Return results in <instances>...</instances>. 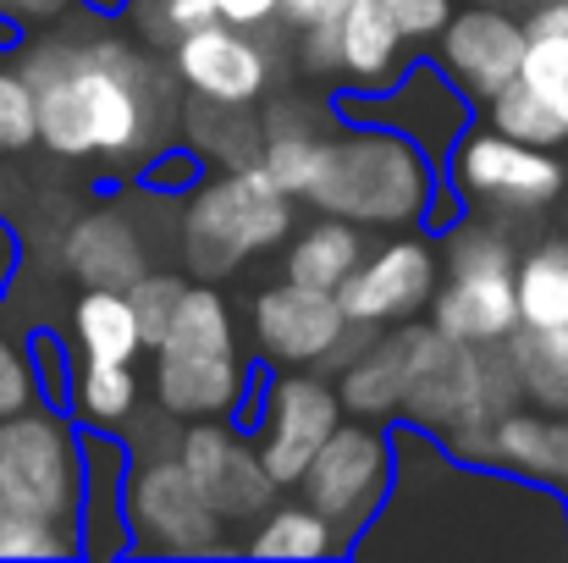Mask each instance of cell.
Listing matches in <instances>:
<instances>
[{
	"mask_svg": "<svg viewBox=\"0 0 568 563\" xmlns=\"http://www.w3.org/2000/svg\"><path fill=\"white\" fill-rule=\"evenodd\" d=\"M11 61L33 94V144L50 155L139 172L155 150L178 144L183 89L172 61L133 28H116L111 11L78 6L55 28L28 33Z\"/></svg>",
	"mask_w": 568,
	"mask_h": 563,
	"instance_id": "obj_1",
	"label": "cell"
},
{
	"mask_svg": "<svg viewBox=\"0 0 568 563\" xmlns=\"http://www.w3.org/2000/svg\"><path fill=\"white\" fill-rule=\"evenodd\" d=\"M122 531L139 559H221L237 553L232 525L199 497L178 453L128 459L122 475Z\"/></svg>",
	"mask_w": 568,
	"mask_h": 563,
	"instance_id": "obj_6",
	"label": "cell"
},
{
	"mask_svg": "<svg viewBox=\"0 0 568 563\" xmlns=\"http://www.w3.org/2000/svg\"><path fill=\"white\" fill-rule=\"evenodd\" d=\"M78 481H83L78 425L55 403H28L17 414H0V509L72 525Z\"/></svg>",
	"mask_w": 568,
	"mask_h": 563,
	"instance_id": "obj_9",
	"label": "cell"
},
{
	"mask_svg": "<svg viewBox=\"0 0 568 563\" xmlns=\"http://www.w3.org/2000/svg\"><path fill=\"white\" fill-rule=\"evenodd\" d=\"M436 188H442V167L425 150H414L403 133L337 117L298 204L321 215H343L365 232H403L425 221Z\"/></svg>",
	"mask_w": 568,
	"mask_h": 563,
	"instance_id": "obj_2",
	"label": "cell"
},
{
	"mask_svg": "<svg viewBox=\"0 0 568 563\" xmlns=\"http://www.w3.org/2000/svg\"><path fill=\"white\" fill-rule=\"evenodd\" d=\"M337 536L343 553H354V542L381 520V503L392 492V431L386 420H359L343 414L332 425V436L315 448V459L304 464L298 486H293Z\"/></svg>",
	"mask_w": 568,
	"mask_h": 563,
	"instance_id": "obj_8",
	"label": "cell"
},
{
	"mask_svg": "<svg viewBox=\"0 0 568 563\" xmlns=\"http://www.w3.org/2000/svg\"><path fill=\"white\" fill-rule=\"evenodd\" d=\"M491 464L508 475H525L536 486H568V409H536L519 403L497 420L491 436Z\"/></svg>",
	"mask_w": 568,
	"mask_h": 563,
	"instance_id": "obj_21",
	"label": "cell"
},
{
	"mask_svg": "<svg viewBox=\"0 0 568 563\" xmlns=\"http://www.w3.org/2000/svg\"><path fill=\"white\" fill-rule=\"evenodd\" d=\"M260 139H265L260 105L204 100V94H183L178 105V144L199 167H248L260 161Z\"/></svg>",
	"mask_w": 568,
	"mask_h": 563,
	"instance_id": "obj_22",
	"label": "cell"
},
{
	"mask_svg": "<svg viewBox=\"0 0 568 563\" xmlns=\"http://www.w3.org/2000/svg\"><path fill=\"white\" fill-rule=\"evenodd\" d=\"M33 144V94L17 72V61L0 50V155H17Z\"/></svg>",
	"mask_w": 568,
	"mask_h": 563,
	"instance_id": "obj_32",
	"label": "cell"
},
{
	"mask_svg": "<svg viewBox=\"0 0 568 563\" xmlns=\"http://www.w3.org/2000/svg\"><path fill=\"white\" fill-rule=\"evenodd\" d=\"M72 349L78 360H111V365H133L144 354V332L122 288H83L72 299Z\"/></svg>",
	"mask_w": 568,
	"mask_h": 563,
	"instance_id": "obj_26",
	"label": "cell"
},
{
	"mask_svg": "<svg viewBox=\"0 0 568 563\" xmlns=\"http://www.w3.org/2000/svg\"><path fill=\"white\" fill-rule=\"evenodd\" d=\"M144 381L133 365H111V360H78V375L67 386V403L78 409V425L94 431H122L128 414L139 409Z\"/></svg>",
	"mask_w": 568,
	"mask_h": 563,
	"instance_id": "obj_29",
	"label": "cell"
},
{
	"mask_svg": "<svg viewBox=\"0 0 568 563\" xmlns=\"http://www.w3.org/2000/svg\"><path fill=\"white\" fill-rule=\"evenodd\" d=\"M61 265L78 288H133L155 265V238L139 215V199H111L83 210L61 238Z\"/></svg>",
	"mask_w": 568,
	"mask_h": 563,
	"instance_id": "obj_18",
	"label": "cell"
},
{
	"mask_svg": "<svg viewBox=\"0 0 568 563\" xmlns=\"http://www.w3.org/2000/svg\"><path fill=\"white\" fill-rule=\"evenodd\" d=\"M178 464L189 470L199 497L226 525H248L276 497V481L265 475V464L254 453V436L237 420H183Z\"/></svg>",
	"mask_w": 568,
	"mask_h": 563,
	"instance_id": "obj_14",
	"label": "cell"
},
{
	"mask_svg": "<svg viewBox=\"0 0 568 563\" xmlns=\"http://www.w3.org/2000/svg\"><path fill=\"white\" fill-rule=\"evenodd\" d=\"M122 436V448H128V459H155V453H178V436H183V420L172 414V409H133L128 414V425L116 431Z\"/></svg>",
	"mask_w": 568,
	"mask_h": 563,
	"instance_id": "obj_33",
	"label": "cell"
},
{
	"mask_svg": "<svg viewBox=\"0 0 568 563\" xmlns=\"http://www.w3.org/2000/svg\"><path fill=\"white\" fill-rule=\"evenodd\" d=\"M337 420H343L337 381L315 365H287V371H271V381L260 386L243 431L254 436V453L265 475L276 481V492H293L304 464L315 459V448L332 436Z\"/></svg>",
	"mask_w": 568,
	"mask_h": 563,
	"instance_id": "obj_10",
	"label": "cell"
},
{
	"mask_svg": "<svg viewBox=\"0 0 568 563\" xmlns=\"http://www.w3.org/2000/svg\"><path fill=\"white\" fill-rule=\"evenodd\" d=\"M337 6H343V0H276L287 33H293V28H310V22H321V17H332Z\"/></svg>",
	"mask_w": 568,
	"mask_h": 563,
	"instance_id": "obj_40",
	"label": "cell"
},
{
	"mask_svg": "<svg viewBox=\"0 0 568 563\" xmlns=\"http://www.w3.org/2000/svg\"><path fill=\"white\" fill-rule=\"evenodd\" d=\"M442 188L458 204H486L503 221H530V215H547L568 193V172L558 150L469 122L442 161Z\"/></svg>",
	"mask_w": 568,
	"mask_h": 563,
	"instance_id": "obj_7",
	"label": "cell"
},
{
	"mask_svg": "<svg viewBox=\"0 0 568 563\" xmlns=\"http://www.w3.org/2000/svg\"><path fill=\"white\" fill-rule=\"evenodd\" d=\"M22 39H28V33H22V28H17V22H6V17H0V50H6V56H11V50H17V44H22Z\"/></svg>",
	"mask_w": 568,
	"mask_h": 563,
	"instance_id": "obj_42",
	"label": "cell"
},
{
	"mask_svg": "<svg viewBox=\"0 0 568 563\" xmlns=\"http://www.w3.org/2000/svg\"><path fill=\"white\" fill-rule=\"evenodd\" d=\"M564 492H568V486H564ZM564 531H568V497H564Z\"/></svg>",
	"mask_w": 568,
	"mask_h": 563,
	"instance_id": "obj_45",
	"label": "cell"
},
{
	"mask_svg": "<svg viewBox=\"0 0 568 563\" xmlns=\"http://www.w3.org/2000/svg\"><path fill=\"white\" fill-rule=\"evenodd\" d=\"M514 304L519 326H564L568 321V238H541L514 260Z\"/></svg>",
	"mask_w": 568,
	"mask_h": 563,
	"instance_id": "obj_27",
	"label": "cell"
},
{
	"mask_svg": "<svg viewBox=\"0 0 568 563\" xmlns=\"http://www.w3.org/2000/svg\"><path fill=\"white\" fill-rule=\"evenodd\" d=\"M436 254H442V277L425 304V321L453 343H475V349L508 343V332L519 326V304H514L519 243H514L508 221L503 215H453L436 232Z\"/></svg>",
	"mask_w": 568,
	"mask_h": 563,
	"instance_id": "obj_5",
	"label": "cell"
},
{
	"mask_svg": "<svg viewBox=\"0 0 568 563\" xmlns=\"http://www.w3.org/2000/svg\"><path fill=\"white\" fill-rule=\"evenodd\" d=\"M442 332L430 321H397V326H381L376 338L332 375L337 381V403L343 414H359V420H397L414 375L425 371L436 354H442Z\"/></svg>",
	"mask_w": 568,
	"mask_h": 563,
	"instance_id": "obj_17",
	"label": "cell"
},
{
	"mask_svg": "<svg viewBox=\"0 0 568 563\" xmlns=\"http://www.w3.org/2000/svg\"><path fill=\"white\" fill-rule=\"evenodd\" d=\"M348 326L337 293H321V288H298V282H271L254 293L248 304V338H254V360L271 365V371H287V365H315L332 354L337 332Z\"/></svg>",
	"mask_w": 568,
	"mask_h": 563,
	"instance_id": "obj_16",
	"label": "cell"
},
{
	"mask_svg": "<svg viewBox=\"0 0 568 563\" xmlns=\"http://www.w3.org/2000/svg\"><path fill=\"white\" fill-rule=\"evenodd\" d=\"M508 360L519 371V386H525V403L536 409H568V321L564 326H514L508 332Z\"/></svg>",
	"mask_w": 568,
	"mask_h": 563,
	"instance_id": "obj_28",
	"label": "cell"
},
{
	"mask_svg": "<svg viewBox=\"0 0 568 563\" xmlns=\"http://www.w3.org/2000/svg\"><path fill=\"white\" fill-rule=\"evenodd\" d=\"M519 72H525V78H536V83L568 89V33H525Z\"/></svg>",
	"mask_w": 568,
	"mask_h": 563,
	"instance_id": "obj_36",
	"label": "cell"
},
{
	"mask_svg": "<svg viewBox=\"0 0 568 563\" xmlns=\"http://www.w3.org/2000/svg\"><path fill=\"white\" fill-rule=\"evenodd\" d=\"M83 448V481H78V559H116L128 553V531H122V475H128V448L116 431H78Z\"/></svg>",
	"mask_w": 568,
	"mask_h": 563,
	"instance_id": "obj_19",
	"label": "cell"
},
{
	"mask_svg": "<svg viewBox=\"0 0 568 563\" xmlns=\"http://www.w3.org/2000/svg\"><path fill=\"white\" fill-rule=\"evenodd\" d=\"M332 22H337V67H332V83H337L343 94H376V89H386V83L408 67V56H414V44L403 39V28H397V17L386 11V0H343Z\"/></svg>",
	"mask_w": 568,
	"mask_h": 563,
	"instance_id": "obj_20",
	"label": "cell"
},
{
	"mask_svg": "<svg viewBox=\"0 0 568 563\" xmlns=\"http://www.w3.org/2000/svg\"><path fill=\"white\" fill-rule=\"evenodd\" d=\"M0 559H78V531L61 520L0 509Z\"/></svg>",
	"mask_w": 568,
	"mask_h": 563,
	"instance_id": "obj_30",
	"label": "cell"
},
{
	"mask_svg": "<svg viewBox=\"0 0 568 563\" xmlns=\"http://www.w3.org/2000/svg\"><path fill=\"white\" fill-rule=\"evenodd\" d=\"M332 105H337L343 122H376V128L403 133V139H408L414 150H425L436 167H442L447 150L458 144V133L475 122V105L442 78L436 61H408L376 94H343V89H337Z\"/></svg>",
	"mask_w": 568,
	"mask_h": 563,
	"instance_id": "obj_11",
	"label": "cell"
},
{
	"mask_svg": "<svg viewBox=\"0 0 568 563\" xmlns=\"http://www.w3.org/2000/svg\"><path fill=\"white\" fill-rule=\"evenodd\" d=\"M28 403H39V381H33V365H28V349L0 332V414H17Z\"/></svg>",
	"mask_w": 568,
	"mask_h": 563,
	"instance_id": "obj_35",
	"label": "cell"
},
{
	"mask_svg": "<svg viewBox=\"0 0 568 563\" xmlns=\"http://www.w3.org/2000/svg\"><path fill=\"white\" fill-rule=\"evenodd\" d=\"M204 167L193 161L183 144H166V150H155L144 167H139V183H144V193H161V199H178V193H189L193 178H199Z\"/></svg>",
	"mask_w": 568,
	"mask_h": 563,
	"instance_id": "obj_34",
	"label": "cell"
},
{
	"mask_svg": "<svg viewBox=\"0 0 568 563\" xmlns=\"http://www.w3.org/2000/svg\"><path fill=\"white\" fill-rule=\"evenodd\" d=\"M453 6L458 0H386V11L397 17V28H403V39L414 50H430V39L442 33V22L453 17Z\"/></svg>",
	"mask_w": 568,
	"mask_h": 563,
	"instance_id": "obj_37",
	"label": "cell"
},
{
	"mask_svg": "<svg viewBox=\"0 0 568 563\" xmlns=\"http://www.w3.org/2000/svg\"><path fill=\"white\" fill-rule=\"evenodd\" d=\"M237 553H243V559H343L332 525H326L298 492H293V497L276 492V497L248 520Z\"/></svg>",
	"mask_w": 568,
	"mask_h": 563,
	"instance_id": "obj_24",
	"label": "cell"
},
{
	"mask_svg": "<svg viewBox=\"0 0 568 563\" xmlns=\"http://www.w3.org/2000/svg\"><path fill=\"white\" fill-rule=\"evenodd\" d=\"M150 392L178 420H237L248 403L254 360L243 354L232 299L215 282H189L166 332L155 338Z\"/></svg>",
	"mask_w": 568,
	"mask_h": 563,
	"instance_id": "obj_4",
	"label": "cell"
},
{
	"mask_svg": "<svg viewBox=\"0 0 568 563\" xmlns=\"http://www.w3.org/2000/svg\"><path fill=\"white\" fill-rule=\"evenodd\" d=\"M210 6H215V17L232 22V28H254V33H276V28H282L276 0H210Z\"/></svg>",
	"mask_w": 568,
	"mask_h": 563,
	"instance_id": "obj_39",
	"label": "cell"
},
{
	"mask_svg": "<svg viewBox=\"0 0 568 563\" xmlns=\"http://www.w3.org/2000/svg\"><path fill=\"white\" fill-rule=\"evenodd\" d=\"M183 288H189V277H183V271H155V265L128 288V304H133V315H139L144 349H155V338L166 332V321H172V310H178Z\"/></svg>",
	"mask_w": 568,
	"mask_h": 563,
	"instance_id": "obj_31",
	"label": "cell"
},
{
	"mask_svg": "<svg viewBox=\"0 0 568 563\" xmlns=\"http://www.w3.org/2000/svg\"><path fill=\"white\" fill-rule=\"evenodd\" d=\"M28 365H33V381H39V398H67V386H72V343L61 349L50 332H39L28 343Z\"/></svg>",
	"mask_w": 568,
	"mask_h": 563,
	"instance_id": "obj_38",
	"label": "cell"
},
{
	"mask_svg": "<svg viewBox=\"0 0 568 563\" xmlns=\"http://www.w3.org/2000/svg\"><path fill=\"white\" fill-rule=\"evenodd\" d=\"M172 78L183 94H204V100H243L260 105L265 89L276 83V50L271 33L254 28H232V22H199L189 33L172 39L166 50Z\"/></svg>",
	"mask_w": 568,
	"mask_h": 563,
	"instance_id": "obj_13",
	"label": "cell"
},
{
	"mask_svg": "<svg viewBox=\"0 0 568 563\" xmlns=\"http://www.w3.org/2000/svg\"><path fill=\"white\" fill-rule=\"evenodd\" d=\"M365 227L343 221V215H315L304 227H293L282 238V277L298 282V288H321V293H337L343 277L359 265L365 254Z\"/></svg>",
	"mask_w": 568,
	"mask_h": 563,
	"instance_id": "obj_23",
	"label": "cell"
},
{
	"mask_svg": "<svg viewBox=\"0 0 568 563\" xmlns=\"http://www.w3.org/2000/svg\"><path fill=\"white\" fill-rule=\"evenodd\" d=\"M436 277H442L436 238L403 227L386 243L359 254V265L337 288V304H343L348 321H365V326L381 332V326H397V321L425 315V304L436 293Z\"/></svg>",
	"mask_w": 568,
	"mask_h": 563,
	"instance_id": "obj_12",
	"label": "cell"
},
{
	"mask_svg": "<svg viewBox=\"0 0 568 563\" xmlns=\"http://www.w3.org/2000/svg\"><path fill=\"white\" fill-rule=\"evenodd\" d=\"M11 271H17V238H11V227L0 221V293H6Z\"/></svg>",
	"mask_w": 568,
	"mask_h": 563,
	"instance_id": "obj_41",
	"label": "cell"
},
{
	"mask_svg": "<svg viewBox=\"0 0 568 563\" xmlns=\"http://www.w3.org/2000/svg\"><path fill=\"white\" fill-rule=\"evenodd\" d=\"M558 150H564V172H568V139H564V144H558Z\"/></svg>",
	"mask_w": 568,
	"mask_h": 563,
	"instance_id": "obj_44",
	"label": "cell"
},
{
	"mask_svg": "<svg viewBox=\"0 0 568 563\" xmlns=\"http://www.w3.org/2000/svg\"><path fill=\"white\" fill-rule=\"evenodd\" d=\"M298 227V199L271 183L260 161L199 172L189 193H178V254L199 282H226L232 271L276 254L282 238Z\"/></svg>",
	"mask_w": 568,
	"mask_h": 563,
	"instance_id": "obj_3",
	"label": "cell"
},
{
	"mask_svg": "<svg viewBox=\"0 0 568 563\" xmlns=\"http://www.w3.org/2000/svg\"><path fill=\"white\" fill-rule=\"evenodd\" d=\"M519 56H525V22H519V11L480 6V0L453 6V17L430 39V61L442 67V78L469 105H486L519 72Z\"/></svg>",
	"mask_w": 568,
	"mask_h": 563,
	"instance_id": "obj_15",
	"label": "cell"
},
{
	"mask_svg": "<svg viewBox=\"0 0 568 563\" xmlns=\"http://www.w3.org/2000/svg\"><path fill=\"white\" fill-rule=\"evenodd\" d=\"M480 6H508V11H525V0H480Z\"/></svg>",
	"mask_w": 568,
	"mask_h": 563,
	"instance_id": "obj_43",
	"label": "cell"
},
{
	"mask_svg": "<svg viewBox=\"0 0 568 563\" xmlns=\"http://www.w3.org/2000/svg\"><path fill=\"white\" fill-rule=\"evenodd\" d=\"M486 128H497L508 139H525V144H541V150H558L568 139V89H552V83H536V78L514 72L486 100Z\"/></svg>",
	"mask_w": 568,
	"mask_h": 563,
	"instance_id": "obj_25",
	"label": "cell"
}]
</instances>
